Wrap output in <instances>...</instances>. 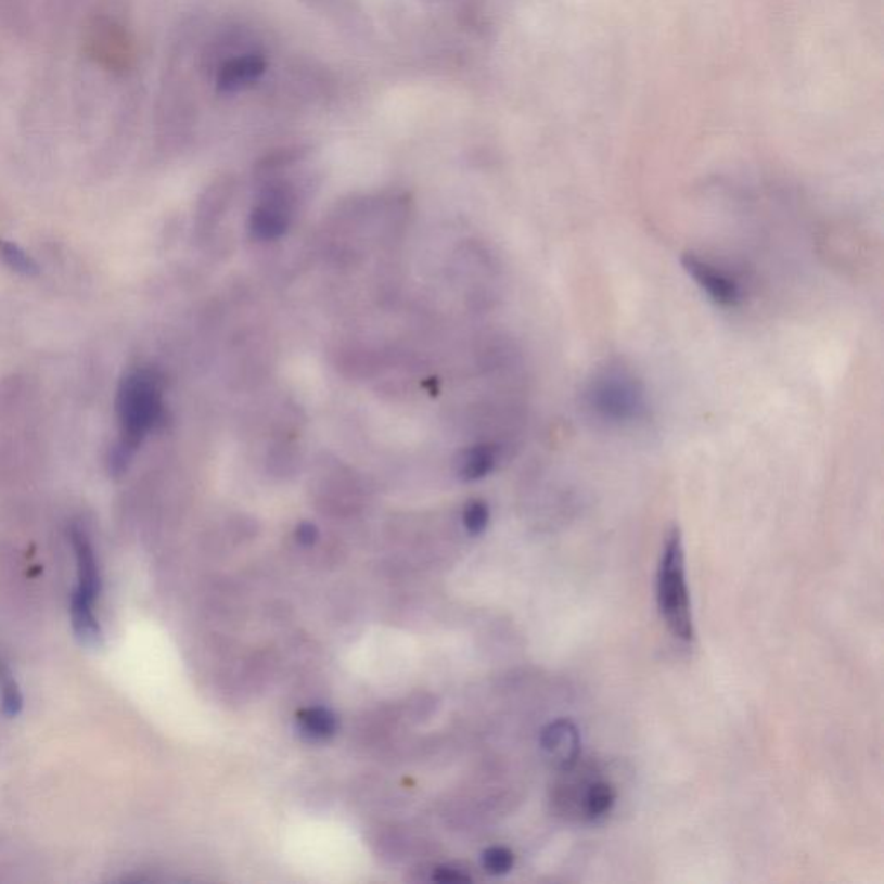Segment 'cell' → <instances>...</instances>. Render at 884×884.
<instances>
[{"mask_svg": "<svg viewBox=\"0 0 884 884\" xmlns=\"http://www.w3.org/2000/svg\"><path fill=\"white\" fill-rule=\"evenodd\" d=\"M0 708L5 717L20 716L23 708L22 691L14 681L13 672L0 661Z\"/></svg>", "mask_w": 884, "mask_h": 884, "instance_id": "obj_11", "label": "cell"}, {"mask_svg": "<svg viewBox=\"0 0 884 884\" xmlns=\"http://www.w3.org/2000/svg\"><path fill=\"white\" fill-rule=\"evenodd\" d=\"M296 539L303 547H311L318 539L317 527L313 524H308V522L300 524L296 529Z\"/></svg>", "mask_w": 884, "mask_h": 884, "instance_id": "obj_16", "label": "cell"}, {"mask_svg": "<svg viewBox=\"0 0 884 884\" xmlns=\"http://www.w3.org/2000/svg\"><path fill=\"white\" fill-rule=\"evenodd\" d=\"M582 407L598 422L629 425L646 417V387L631 369L608 363L592 373L585 385Z\"/></svg>", "mask_w": 884, "mask_h": 884, "instance_id": "obj_2", "label": "cell"}, {"mask_svg": "<svg viewBox=\"0 0 884 884\" xmlns=\"http://www.w3.org/2000/svg\"><path fill=\"white\" fill-rule=\"evenodd\" d=\"M299 731L303 736L311 741H323L334 736L337 732V717L326 708H308L297 716Z\"/></svg>", "mask_w": 884, "mask_h": 884, "instance_id": "obj_10", "label": "cell"}, {"mask_svg": "<svg viewBox=\"0 0 884 884\" xmlns=\"http://www.w3.org/2000/svg\"><path fill=\"white\" fill-rule=\"evenodd\" d=\"M484 869L492 876H504L515 866V855L504 846H491L483 855Z\"/></svg>", "mask_w": 884, "mask_h": 884, "instance_id": "obj_13", "label": "cell"}, {"mask_svg": "<svg viewBox=\"0 0 884 884\" xmlns=\"http://www.w3.org/2000/svg\"><path fill=\"white\" fill-rule=\"evenodd\" d=\"M656 601L664 623L677 639L693 641L694 618L690 589L686 580L684 545L679 527H672L665 538L661 565L656 574Z\"/></svg>", "mask_w": 884, "mask_h": 884, "instance_id": "obj_3", "label": "cell"}, {"mask_svg": "<svg viewBox=\"0 0 884 884\" xmlns=\"http://www.w3.org/2000/svg\"><path fill=\"white\" fill-rule=\"evenodd\" d=\"M489 518H491V513H489V507L484 501H472V503L466 504L465 512H463V524H465V529L472 536L483 534L487 529V525H489Z\"/></svg>", "mask_w": 884, "mask_h": 884, "instance_id": "obj_14", "label": "cell"}, {"mask_svg": "<svg viewBox=\"0 0 884 884\" xmlns=\"http://www.w3.org/2000/svg\"><path fill=\"white\" fill-rule=\"evenodd\" d=\"M434 880L440 881V883H463V881H470V877L466 876L465 872L458 871V869L453 868H439L436 869L434 872Z\"/></svg>", "mask_w": 884, "mask_h": 884, "instance_id": "obj_15", "label": "cell"}, {"mask_svg": "<svg viewBox=\"0 0 884 884\" xmlns=\"http://www.w3.org/2000/svg\"><path fill=\"white\" fill-rule=\"evenodd\" d=\"M72 626L75 636L84 646L99 648L102 643V629L95 617V606L85 605L80 601L72 600L69 605Z\"/></svg>", "mask_w": 884, "mask_h": 884, "instance_id": "obj_9", "label": "cell"}, {"mask_svg": "<svg viewBox=\"0 0 884 884\" xmlns=\"http://www.w3.org/2000/svg\"><path fill=\"white\" fill-rule=\"evenodd\" d=\"M541 748L559 770L571 769L580 758V732L568 719L553 720L542 729Z\"/></svg>", "mask_w": 884, "mask_h": 884, "instance_id": "obj_6", "label": "cell"}, {"mask_svg": "<svg viewBox=\"0 0 884 884\" xmlns=\"http://www.w3.org/2000/svg\"><path fill=\"white\" fill-rule=\"evenodd\" d=\"M681 265L686 273L716 305L723 306V308H736L741 305L743 300L741 285L726 271L694 253L682 254Z\"/></svg>", "mask_w": 884, "mask_h": 884, "instance_id": "obj_5", "label": "cell"}, {"mask_svg": "<svg viewBox=\"0 0 884 884\" xmlns=\"http://www.w3.org/2000/svg\"><path fill=\"white\" fill-rule=\"evenodd\" d=\"M293 192L285 185H271L262 192L251 213V233L258 241H276L293 221Z\"/></svg>", "mask_w": 884, "mask_h": 884, "instance_id": "obj_4", "label": "cell"}, {"mask_svg": "<svg viewBox=\"0 0 884 884\" xmlns=\"http://www.w3.org/2000/svg\"><path fill=\"white\" fill-rule=\"evenodd\" d=\"M0 259L8 265L11 270L31 277L39 273V265L30 258L22 247H17L13 242L0 241Z\"/></svg>", "mask_w": 884, "mask_h": 884, "instance_id": "obj_12", "label": "cell"}, {"mask_svg": "<svg viewBox=\"0 0 884 884\" xmlns=\"http://www.w3.org/2000/svg\"><path fill=\"white\" fill-rule=\"evenodd\" d=\"M116 410L119 439L110 454L113 475L124 474L144 437L165 419L162 377L148 369L128 373L119 384Z\"/></svg>", "mask_w": 884, "mask_h": 884, "instance_id": "obj_1", "label": "cell"}, {"mask_svg": "<svg viewBox=\"0 0 884 884\" xmlns=\"http://www.w3.org/2000/svg\"><path fill=\"white\" fill-rule=\"evenodd\" d=\"M72 545L77 556L78 586L73 591L72 600L80 601L85 605L95 606L99 592H101V572H99L98 559L93 553L87 534L78 525L72 527Z\"/></svg>", "mask_w": 884, "mask_h": 884, "instance_id": "obj_7", "label": "cell"}, {"mask_svg": "<svg viewBox=\"0 0 884 884\" xmlns=\"http://www.w3.org/2000/svg\"><path fill=\"white\" fill-rule=\"evenodd\" d=\"M498 462V448L495 445H475L466 449L460 460V477L465 481H478L491 474Z\"/></svg>", "mask_w": 884, "mask_h": 884, "instance_id": "obj_8", "label": "cell"}]
</instances>
